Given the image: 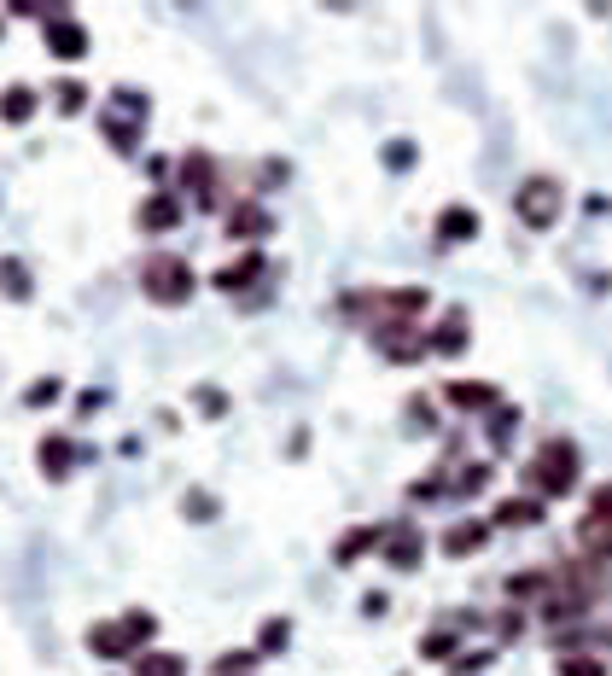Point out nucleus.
Masks as SVG:
<instances>
[{
    "label": "nucleus",
    "mask_w": 612,
    "mask_h": 676,
    "mask_svg": "<svg viewBox=\"0 0 612 676\" xmlns=\"http://www.w3.org/2000/svg\"><path fill=\"white\" fill-rule=\"evenodd\" d=\"M152 636H158V618L129 607L123 618L88 624V653H94V659H140V647L152 642Z\"/></svg>",
    "instance_id": "1"
},
{
    "label": "nucleus",
    "mask_w": 612,
    "mask_h": 676,
    "mask_svg": "<svg viewBox=\"0 0 612 676\" xmlns=\"http://www.w3.org/2000/svg\"><path fill=\"white\" fill-rule=\"evenodd\" d=\"M578 473H583V455L572 438H548L537 455H531V467H525V478H531V490L537 496H572L578 490Z\"/></svg>",
    "instance_id": "2"
},
{
    "label": "nucleus",
    "mask_w": 612,
    "mask_h": 676,
    "mask_svg": "<svg viewBox=\"0 0 612 676\" xmlns=\"http://www.w3.org/2000/svg\"><path fill=\"white\" fill-rule=\"evenodd\" d=\"M140 292L152 298V304H187L193 298V263L187 257H175V251H158V257H146L140 263Z\"/></svg>",
    "instance_id": "3"
},
{
    "label": "nucleus",
    "mask_w": 612,
    "mask_h": 676,
    "mask_svg": "<svg viewBox=\"0 0 612 676\" xmlns=\"http://www.w3.org/2000/svg\"><path fill=\"white\" fill-rule=\"evenodd\" d=\"M560 210H566V193H560L554 175H525V181H519V193H513V216H519L525 228H554Z\"/></svg>",
    "instance_id": "4"
},
{
    "label": "nucleus",
    "mask_w": 612,
    "mask_h": 676,
    "mask_svg": "<svg viewBox=\"0 0 612 676\" xmlns=\"http://www.w3.org/2000/svg\"><path fill=\"white\" fill-rule=\"evenodd\" d=\"M374 344H379V356H391V362H420L432 350V338L420 333L414 321H374Z\"/></svg>",
    "instance_id": "5"
},
{
    "label": "nucleus",
    "mask_w": 612,
    "mask_h": 676,
    "mask_svg": "<svg viewBox=\"0 0 612 676\" xmlns=\"http://www.w3.org/2000/svg\"><path fill=\"white\" fill-rule=\"evenodd\" d=\"M41 35H47V53H53V59H65V65L88 53V30H82V24H76L70 12H47Z\"/></svg>",
    "instance_id": "6"
},
{
    "label": "nucleus",
    "mask_w": 612,
    "mask_h": 676,
    "mask_svg": "<svg viewBox=\"0 0 612 676\" xmlns=\"http://www.w3.org/2000/svg\"><path fill=\"white\" fill-rule=\"evenodd\" d=\"M420 554H426V537H420V525H391V531H385V566H397V572H414V566H420Z\"/></svg>",
    "instance_id": "7"
},
{
    "label": "nucleus",
    "mask_w": 612,
    "mask_h": 676,
    "mask_svg": "<svg viewBox=\"0 0 612 676\" xmlns=\"http://www.w3.org/2000/svg\"><path fill=\"white\" fill-rule=\"evenodd\" d=\"M135 222L146 234H170V228H181V199H175V193H152V199L135 210Z\"/></svg>",
    "instance_id": "8"
},
{
    "label": "nucleus",
    "mask_w": 612,
    "mask_h": 676,
    "mask_svg": "<svg viewBox=\"0 0 612 676\" xmlns=\"http://www.w3.org/2000/svg\"><path fill=\"white\" fill-rule=\"evenodd\" d=\"M583 612H589V595L583 589H560V577H554V589L543 595V618L548 624H578Z\"/></svg>",
    "instance_id": "9"
},
{
    "label": "nucleus",
    "mask_w": 612,
    "mask_h": 676,
    "mask_svg": "<svg viewBox=\"0 0 612 676\" xmlns=\"http://www.w3.org/2000/svg\"><path fill=\"white\" fill-rule=\"evenodd\" d=\"M181 193H199V204H216V164L204 152L181 158Z\"/></svg>",
    "instance_id": "10"
},
{
    "label": "nucleus",
    "mask_w": 612,
    "mask_h": 676,
    "mask_svg": "<svg viewBox=\"0 0 612 676\" xmlns=\"http://www.w3.org/2000/svg\"><path fill=\"white\" fill-rule=\"evenodd\" d=\"M269 210H263V204H234V210H228V239H269Z\"/></svg>",
    "instance_id": "11"
},
{
    "label": "nucleus",
    "mask_w": 612,
    "mask_h": 676,
    "mask_svg": "<svg viewBox=\"0 0 612 676\" xmlns=\"http://www.w3.org/2000/svg\"><path fill=\"white\" fill-rule=\"evenodd\" d=\"M385 531H391V525H356V531H344L339 548H333V560L350 566V560H362L368 548H385Z\"/></svg>",
    "instance_id": "12"
},
{
    "label": "nucleus",
    "mask_w": 612,
    "mask_h": 676,
    "mask_svg": "<svg viewBox=\"0 0 612 676\" xmlns=\"http://www.w3.org/2000/svg\"><path fill=\"white\" fill-rule=\"evenodd\" d=\"M484 542H490V525H484V519H461V525H449V531H443V554H455V560H461V554H478Z\"/></svg>",
    "instance_id": "13"
},
{
    "label": "nucleus",
    "mask_w": 612,
    "mask_h": 676,
    "mask_svg": "<svg viewBox=\"0 0 612 676\" xmlns=\"http://www.w3.org/2000/svg\"><path fill=\"white\" fill-rule=\"evenodd\" d=\"M432 350L438 356H461L467 350V309H449L438 327H432Z\"/></svg>",
    "instance_id": "14"
},
{
    "label": "nucleus",
    "mask_w": 612,
    "mask_h": 676,
    "mask_svg": "<svg viewBox=\"0 0 612 676\" xmlns=\"http://www.w3.org/2000/svg\"><path fill=\"white\" fill-rule=\"evenodd\" d=\"M443 397H449L455 408H467V414H473V408H496V403H502L490 379H455V385H449Z\"/></svg>",
    "instance_id": "15"
},
{
    "label": "nucleus",
    "mask_w": 612,
    "mask_h": 676,
    "mask_svg": "<svg viewBox=\"0 0 612 676\" xmlns=\"http://www.w3.org/2000/svg\"><path fill=\"white\" fill-rule=\"evenodd\" d=\"M478 234V210L473 204H449L438 216V239L443 245H461V239H473Z\"/></svg>",
    "instance_id": "16"
},
{
    "label": "nucleus",
    "mask_w": 612,
    "mask_h": 676,
    "mask_svg": "<svg viewBox=\"0 0 612 676\" xmlns=\"http://www.w3.org/2000/svg\"><path fill=\"white\" fill-rule=\"evenodd\" d=\"M251 280H263V251H245L228 269H216V286H222V292H245Z\"/></svg>",
    "instance_id": "17"
},
{
    "label": "nucleus",
    "mask_w": 612,
    "mask_h": 676,
    "mask_svg": "<svg viewBox=\"0 0 612 676\" xmlns=\"http://www.w3.org/2000/svg\"><path fill=\"white\" fill-rule=\"evenodd\" d=\"M35 461H41V473L47 478H65L76 467V443L70 438H41L35 443Z\"/></svg>",
    "instance_id": "18"
},
{
    "label": "nucleus",
    "mask_w": 612,
    "mask_h": 676,
    "mask_svg": "<svg viewBox=\"0 0 612 676\" xmlns=\"http://www.w3.org/2000/svg\"><path fill=\"white\" fill-rule=\"evenodd\" d=\"M537 519H543V496H508V502L496 507V525H508V531H525Z\"/></svg>",
    "instance_id": "19"
},
{
    "label": "nucleus",
    "mask_w": 612,
    "mask_h": 676,
    "mask_svg": "<svg viewBox=\"0 0 612 676\" xmlns=\"http://www.w3.org/2000/svg\"><path fill=\"white\" fill-rule=\"evenodd\" d=\"M30 117H35V88L12 82V88L0 94V123H30Z\"/></svg>",
    "instance_id": "20"
},
{
    "label": "nucleus",
    "mask_w": 612,
    "mask_h": 676,
    "mask_svg": "<svg viewBox=\"0 0 612 676\" xmlns=\"http://www.w3.org/2000/svg\"><path fill=\"white\" fill-rule=\"evenodd\" d=\"M578 542L595 554V560H601V566H612V525H607V519H583V525H578Z\"/></svg>",
    "instance_id": "21"
},
{
    "label": "nucleus",
    "mask_w": 612,
    "mask_h": 676,
    "mask_svg": "<svg viewBox=\"0 0 612 676\" xmlns=\"http://www.w3.org/2000/svg\"><path fill=\"white\" fill-rule=\"evenodd\" d=\"M0 292H6V298H18V304L35 292V286H30V269H24L18 257H0Z\"/></svg>",
    "instance_id": "22"
},
{
    "label": "nucleus",
    "mask_w": 612,
    "mask_h": 676,
    "mask_svg": "<svg viewBox=\"0 0 612 676\" xmlns=\"http://www.w3.org/2000/svg\"><path fill=\"white\" fill-rule=\"evenodd\" d=\"M135 676H187V659L181 653H140Z\"/></svg>",
    "instance_id": "23"
},
{
    "label": "nucleus",
    "mask_w": 612,
    "mask_h": 676,
    "mask_svg": "<svg viewBox=\"0 0 612 676\" xmlns=\"http://www.w3.org/2000/svg\"><path fill=\"white\" fill-rule=\"evenodd\" d=\"M554 671H560V676H607V665H601L595 653H560Z\"/></svg>",
    "instance_id": "24"
},
{
    "label": "nucleus",
    "mask_w": 612,
    "mask_h": 676,
    "mask_svg": "<svg viewBox=\"0 0 612 676\" xmlns=\"http://www.w3.org/2000/svg\"><path fill=\"white\" fill-rule=\"evenodd\" d=\"M100 123H105V135H111V146H117V152H135V140H140L135 123H123V117H100Z\"/></svg>",
    "instance_id": "25"
},
{
    "label": "nucleus",
    "mask_w": 612,
    "mask_h": 676,
    "mask_svg": "<svg viewBox=\"0 0 612 676\" xmlns=\"http://www.w3.org/2000/svg\"><path fill=\"white\" fill-rule=\"evenodd\" d=\"M490 484V467L484 461H473V467H461V478H455V496H478Z\"/></svg>",
    "instance_id": "26"
},
{
    "label": "nucleus",
    "mask_w": 612,
    "mask_h": 676,
    "mask_svg": "<svg viewBox=\"0 0 612 676\" xmlns=\"http://www.w3.org/2000/svg\"><path fill=\"white\" fill-rule=\"evenodd\" d=\"M513 426H519V408H496V414H490V443L502 449V443L513 438Z\"/></svg>",
    "instance_id": "27"
},
{
    "label": "nucleus",
    "mask_w": 612,
    "mask_h": 676,
    "mask_svg": "<svg viewBox=\"0 0 612 676\" xmlns=\"http://www.w3.org/2000/svg\"><path fill=\"white\" fill-rule=\"evenodd\" d=\"M53 100H59V111H65V117H76V111L88 105V88H82V82H59V94H53Z\"/></svg>",
    "instance_id": "28"
},
{
    "label": "nucleus",
    "mask_w": 612,
    "mask_h": 676,
    "mask_svg": "<svg viewBox=\"0 0 612 676\" xmlns=\"http://www.w3.org/2000/svg\"><path fill=\"white\" fill-rule=\"evenodd\" d=\"M420 653H426V659H449V653H455V630H432V636H420Z\"/></svg>",
    "instance_id": "29"
},
{
    "label": "nucleus",
    "mask_w": 612,
    "mask_h": 676,
    "mask_svg": "<svg viewBox=\"0 0 612 676\" xmlns=\"http://www.w3.org/2000/svg\"><path fill=\"white\" fill-rule=\"evenodd\" d=\"M286 642H292V624H286V618H274V624H263V653H280Z\"/></svg>",
    "instance_id": "30"
},
{
    "label": "nucleus",
    "mask_w": 612,
    "mask_h": 676,
    "mask_svg": "<svg viewBox=\"0 0 612 676\" xmlns=\"http://www.w3.org/2000/svg\"><path fill=\"white\" fill-rule=\"evenodd\" d=\"M251 665H257V653H222L216 659V676H245Z\"/></svg>",
    "instance_id": "31"
},
{
    "label": "nucleus",
    "mask_w": 612,
    "mask_h": 676,
    "mask_svg": "<svg viewBox=\"0 0 612 676\" xmlns=\"http://www.w3.org/2000/svg\"><path fill=\"white\" fill-rule=\"evenodd\" d=\"M59 391H65V385H59V379H41V385H30V397H24V403H59Z\"/></svg>",
    "instance_id": "32"
},
{
    "label": "nucleus",
    "mask_w": 612,
    "mask_h": 676,
    "mask_svg": "<svg viewBox=\"0 0 612 676\" xmlns=\"http://www.w3.org/2000/svg\"><path fill=\"white\" fill-rule=\"evenodd\" d=\"M589 519H607L612 525V484H601V490L589 496Z\"/></svg>",
    "instance_id": "33"
},
{
    "label": "nucleus",
    "mask_w": 612,
    "mask_h": 676,
    "mask_svg": "<svg viewBox=\"0 0 612 676\" xmlns=\"http://www.w3.org/2000/svg\"><path fill=\"white\" fill-rule=\"evenodd\" d=\"M385 164H391V169L414 164V146H408V140H391V152H385Z\"/></svg>",
    "instance_id": "34"
},
{
    "label": "nucleus",
    "mask_w": 612,
    "mask_h": 676,
    "mask_svg": "<svg viewBox=\"0 0 612 676\" xmlns=\"http://www.w3.org/2000/svg\"><path fill=\"white\" fill-rule=\"evenodd\" d=\"M408 420H414L420 432H432V403H420V397H414V403H408Z\"/></svg>",
    "instance_id": "35"
},
{
    "label": "nucleus",
    "mask_w": 612,
    "mask_h": 676,
    "mask_svg": "<svg viewBox=\"0 0 612 676\" xmlns=\"http://www.w3.org/2000/svg\"><path fill=\"white\" fill-rule=\"evenodd\" d=\"M484 671V653H467V665H455V676H478Z\"/></svg>",
    "instance_id": "36"
}]
</instances>
